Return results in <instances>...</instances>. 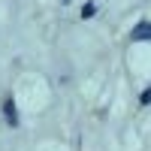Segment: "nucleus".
<instances>
[{
  "mask_svg": "<svg viewBox=\"0 0 151 151\" xmlns=\"http://www.w3.org/2000/svg\"><path fill=\"white\" fill-rule=\"evenodd\" d=\"M130 36H133L136 42H151V21H139Z\"/></svg>",
  "mask_w": 151,
  "mask_h": 151,
  "instance_id": "nucleus-1",
  "label": "nucleus"
},
{
  "mask_svg": "<svg viewBox=\"0 0 151 151\" xmlns=\"http://www.w3.org/2000/svg\"><path fill=\"white\" fill-rule=\"evenodd\" d=\"M3 115H6V124L9 127H18V112H15V103H12V97L3 100Z\"/></svg>",
  "mask_w": 151,
  "mask_h": 151,
  "instance_id": "nucleus-2",
  "label": "nucleus"
},
{
  "mask_svg": "<svg viewBox=\"0 0 151 151\" xmlns=\"http://www.w3.org/2000/svg\"><path fill=\"white\" fill-rule=\"evenodd\" d=\"M94 15H97V6L94 3H85L82 6V18H94Z\"/></svg>",
  "mask_w": 151,
  "mask_h": 151,
  "instance_id": "nucleus-3",
  "label": "nucleus"
},
{
  "mask_svg": "<svg viewBox=\"0 0 151 151\" xmlns=\"http://www.w3.org/2000/svg\"><path fill=\"white\" fill-rule=\"evenodd\" d=\"M139 103H142V106H151V88H145V91H142V97H139Z\"/></svg>",
  "mask_w": 151,
  "mask_h": 151,
  "instance_id": "nucleus-4",
  "label": "nucleus"
},
{
  "mask_svg": "<svg viewBox=\"0 0 151 151\" xmlns=\"http://www.w3.org/2000/svg\"><path fill=\"white\" fill-rule=\"evenodd\" d=\"M60 3H70V0H60Z\"/></svg>",
  "mask_w": 151,
  "mask_h": 151,
  "instance_id": "nucleus-5",
  "label": "nucleus"
}]
</instances>
